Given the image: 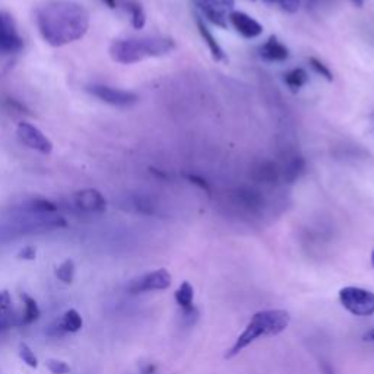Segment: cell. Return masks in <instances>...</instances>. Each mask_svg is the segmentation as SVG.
Returning a JSON list of instances; mask_svg holds the SVG:
<instances>
[{"instance_id": "cell-28", "label": "cell", "mask_w": 374, "mask_h": 374, "mask_svg": "<svg viewBox=\"0 0 374 374\" xmlns=\"http://www.w3.org/2000/svg\"><path fill=\"white\" fill-rule=\"evenodd\" d=\"M17 257L20 260H25V262H33V260H36V257H37V247L31 246V244L24 246L21 248V250L18 252Z\"/></svg>"}, {"instance_id": "cell-13", "label": "cell", "mask_w": 374, "mask_h": 374, "mask_svg": "<svg viewBox=\"0 0 374 374\" xmlns=\"http://www.w3.org/2000/svg\"><path fill=\"white\" fill-rule=\"evenodd\" d=\"M260 56L268 61H284L290 57V52L283 43H279L278 38L272 36L267 43L262 45Z\"/></svg>"}, {"instance_id": "cell-2", "label": "cell", "mask_w": 374, "mask_h": 374, "mask_svg": "<svg viewBox=\"0 0 374 374\" xmlns=\"http://www.w3.org/2000/svg\"><path fill=\"white\" fill-rule=\"evenodd\" d=\"M291 323L290 311L283 308H269V310H260L252 316L246 324L244 331L234 341L230 350L225 352V360L237 357L244 348L252 345L253 342L259 341L260 338H269L276 336L287 331V327Z\"/></svg>"}, {"instance_id": "cell-27", "label": "cell", "mask_w": 374, "mask_h": 374, "mask_svg": "<svg viewBox=\"0 0 374 374\" xmlns=\"http://www.w3.org/2000/svg\"><path fill=\"white\" fill-rule=\"evenodd\" d=\"M257 173H259V179L260 180H264L267 183L269 181H274L276 180V168L271 164H263L259 170H257Z\"/></svg>"}, {"instance_id": "cell-9", "label": "cell", "mask_w": 374, "mask_h": 374, "mask_svg": "<svg viewBox=\"0 0 374 374\" xmlns=\"http://www.w3.org/2000/svg\"><path fill=\"white\" fill-rule=\"evenodd\" d=\"M87 89L92 94L94 97H97L103 103L116 105V107H129V105H133L139 100V97L135 92L123 91V89L112 88L107 85H91Z\"/></svg>"}, {"instance_id": "cell-31", "label": "cell", "mask_w": 374, "mask_h": 374, "mask_svg": "<svg viewBox=\"0 0 374 374\" xmlns=\"http://www.w3.org/2000/svg\"><path fill=\"white\" fill-rule=\"evenodd\" d=\"M320 368H322V374H335V370H334V367L329 364V363H322V366H320Z\"/></svg>"}, {"instance_id": "cell-17", "label": "cell", "mask_w": 374, "mask_h": 374, "mask_svg": "<svg viewBox=\"0 0 374 374\" xmlns=\"http://www.w3.org/2000/svg\"><path fill=\"white\" fill-rule=\"evenodd\" d=\"M24 209H25L28 214L52 215V214H56L59 208H57V205L54 204V202H52V200H49V199L36 197V199H31L29 202H27V204L24 205Z\"/></svg>"}, {"instance_id": "cell-20", "label": "cell", "mask_w": 374, "mask_h": 374, "mask_svg": "<svg viewBox=\"0 0 374 374\" xmlns=\"http://www.w3.org/2000/svg\"><path fill=\"white\" fill-rule=\"evenodd\" d=\"M75 274H76V267H75V262L72 259H66L65 262H61L54 271L56 278L60 280V283H63L65 285L73 284Z\"/></svg>"}, {"instance_id": "cell-7", "label": "cell", "mask_w": 374, "mask_h": 374, "mask_svg": "<svg viewBox=\"0 0 374 374\" xmlns=\"http://www.w3.org/2000/svg\"><path fill=\"white\" fill-rule=\"evenodd\" d=\"M204 17L216 27L227 28L228 15L232 12L234 0H192Z\"/></svg>"}, {"instance_id": "cell-16", "label": "cell", "mask_w": 374, "mask_h": 374, "mask_svg": "<svg viewBox=\"0 0 374 374\" xmlns=\"http://www.w3.org/2000/svg\"><path fill=\"white\" fill-rule=\"evenodd\" d=\"M61 331L65 334H76L82 329L84 319L80 311L76 308H69L65 311V315L59 319Z\"/></svg>"}, {"instance_id": "cell-10", "label": "cell", "mask_w": 374, "mask_h": 374, "mask_svg": "<svg viewBox=\"0 0 374 374\" xmlns=\"http://www.w3.org/2000/svg\"><path fill=\"white\" fill-rule=\"evenodd\" d=\"M73 205L84 214H104L107 200L97 189H82L72 196Z\"/></svg>"}, {"instance_id": "cell-33", "label": "cell", "mask_w": 374, "mask_h": 374, "mask_svg": "<svg viewBox=\"0 0 374 374\" xmlns=\"http://www.w3.org/2000/svg\"><path fill=\"white\" fill-rule=\"evenodd\" d=\"M363 341L364 342H374V327L370 331H367L364 335H363Z\"/></svg>"}, {"instance_id": "cell-30", "label": "cell", "mask_w": 374, "mask_h": 374, "mask_svg": "<svg viewBox=\"0 0 374 374\" xmlns=\"http://www.w3.org/2000/svg\"><path fill=\"white\" fill-rule=\"evenodd\" d=\"M187 177H189V180H192V183L197 184V186L202 187V189H204V190L209 192V186H208V183H207L204 179H200V177H197V176H187Z\"/></svg>"}, {"instance_id": "cell-34", "label": "cell", "mask_w": 374, "mask_h": 374, "mask_svg": "<svg viewBox=\"0 0 374 374\" xmlns=\"http://www.w3.org/2000/svg\"><path fill=\"white\" fill-rule=\"evenodd\" d=\"M10 327H12V324H9V323H6V322L0 320V335H2L5 331L10 329Z\"/></svg>"}, {"instance_id": "cell-22", "label": "cell", "mask_w": 374, "mask_h": 374, "mask_svg": "<svg viewBox=\"0 0 374 374\" xmlns=\"http://www.w3.org/2000/svg\"><path fill=\"white\" fill-rule=\"evenodd\" d=\"M18 354H20V358L21 361L28 366L29 368H38V358L36 355V352L33 351V348H31L28 344H25V342H21L20 347H18Z\"/></svg>"}, {"instance_id": "cell-25", "label": "cell", "mask_w": 374, "mask_h": 374, "mask_svg": "<svg viewBox=\"0 0 374 374\" xmlns=\"http://www.w3.org/2000/svg\"><path fill=\"white\" fill-rule=\"evenodd\" d=\"M45 367L52 374H69L72 370L66 361L59 360V358H49L45 361Z\"/></svg>"}, {"instance_id": "cell-26", "label": "cell", "mask_w": 374, "mask_h": 374, "mask_svg": "<svg viewBox=\"0 0 374 374\" xmlns=\"http://www.w3.org/2000/svg\"><path fill=\"white\" fill-rule=\"evenodd\" d=\"M308 63H310L311 68H313V70H315L317 75L323 76L324 80H327L329 82L334 81V75H332V72L329 70V68H327L326 65H323L319 59H316V57H310V59H308Z\"/></svg>"}, {"instance_id": "cell-4", "label": "cell", "mask_w": 374, "mask_h": 374, "mask_svg": "<svg viewBox=\"0 0 374 374\" xmlns=\"http://www.w3.org/2000/svg\"><path fill=\"white\" fill-rule=\"evenodd\" d=\"M339 303L357 317L374 315V292L360 287H345L339 291Z\"/></svg>"}, {"instance_id": "cell-23", "label": "cell", "mask_w": 374, "mask_h": 374, "mask_svg": "<svg viewBox=\"0 0 374 374\" xmlns=\"http://www.w3.org/2000/svg\"><path fill=\"white\" fill-rule=\"evenodd\" d=\"M128 10L130 12L133 28H136V29H142V28L145 27V24H147V15H145L144 8L140 6L139 3L130 2V3L128 5Z\"/></svg>"}, {"instance_id": "cell-29", "label": "cell", "mask_w": 374, "mask_h": 374, "mask_svg": "<svg viewBox=\"0 0 374 374\" xmlns=\"http://www.w3.org/2000/svg\"><path fill=\"white\" fill-rule=\"evenodd\" d=\"M276 3L280 6V9L288 13L297 12L300 8V0H276Z\"/></svg>"}, {"instance_id": "cell-1", "label": "cell", "mask_w": 374, "mask_h": 374, "mask_svg": "<svg viewBox=\"0 0 374 374\" xmlns=\"http://www.w3.org/2000/svg\"><path fill=\"white\" fill-rule=\"evenodd\" d=\"M36 21L47 44L63 47L85 37L89 12L75 0H44L36 10Z\"/></svg>"}, {"instance_id": "cell-32", "label": "cell", "mask_w": 374, "mask_h": 374, "mask_svg": "<svg viewBox=\"0 0 374 374\" xmlns=\"http://www.w3.org/2000/svg\"><path fill=\"white\" fill-rule=\"evenodd\" d=\"M155 371H157V367H155L154 364H148L142 368V371H140V374H155Z\"/></svg>"}, {"instance_id": "cell-11", "label": "cell", "mask_w": 374, "mask_h": 374, "mask_svg": "<svg viewBox=\"0 0 374 374\" xmlns=\"http://www.w3.org/2000/svg\"><path fill=\"white\" fill-rule=\"evenodd\" d=\"M193 299H195V290L189 280H184L174 292V300L177 306L181 308L183 319L187 326H193L199 319V310L196 308Z\"/></svg>"}, {"instance_id": "cell-37", "label": "cell", "mask_w": 374, "mask_h": 374, "mask_svg": "<svg viewBox=\"0 0 374 374\" xmlns=\"http://www.w3.org/2000/svg\"><path fill=\"white\" fill-rule=\"evenodd\" d=\"M370 262H371V268H374V248H373V252H371V257H370Z\"/></svg>"}, {"instance_id": "cell-19", "label": "cell", "mask_w": 374, "mask_h": 374, "mask_svg": "<svg viewBox=\"0 0 374 374\" xmlns=\"http://www.w3.org/2000/svg\"><path fill=\"white\" fill-rule=\"evenodd\" d=\"M0 320L6 322L9 324H18L15 322L13 316V307H12V297L10 292L6 288L0 290Z\"/></svg>"}, {"instance_id": "cell-6", "label": "cell", "mask_w": 374, "mask_h": 374, "mask_svg": "<svg viewBox=\"0 0 374 374\" xmlns=\"http://www.w3.org/2000/svg\"><path fill=\"white\" fill-rule=\"evenodd\" d=\"M171 280H173V276L167 269H155L132 279L128 285V291L133 295L152 291H165L171 287Z\"/></svg>"}, {"instance_id": "cell-15", "label": "cell", "mask_w": 374, "mask_h": 374, "mask_svg": "<svg viewBox=\"0 0 374 374\" xmlns=\"http://www.w3.org/2000/svg\"><path fill=\"white\" fill-rule=\"evenodd\" d=\"M21 299L24 301V311H22V316L18 324L29 326L36 323L41 316V310L38 307V303L36 301V299L31 297V295H28L27 292H21Z\"/></svg>"}, {"instance_id": "cell-35", "label": "cell", "mask_w": 374, "mask_h": 374, "mask_svg": "<svg viewBox=\"0 0 374 374\" xmlns=\"http://www.w3.org/2000/svg\"><path fill=\"white\" fill-rule=\"evenodd\" d=\"M103 2L108 6V8H110V9H114L116 8V0H103Z\"/></svg>"}, {"instance_id": "cell-8", "label": "cell", "mask_w": 374, "mask_h": 374, "mask_svg": "<svg viewBox=\"0 0 374 374\" xmlns=\"http://www.w3.org/2000/svg\"><path fill=\"white\" fill-rule=\"evenodd\" d=\"M17 135L25 147L34 149L37 152L49 155L53 151L52 140L47 137L37 126H34V124H31L28 121H22L18 124Z\"/></svg>"}, {"instance_id": "cell-3", "label": "cell", "mask_w": 374, "mask_h": 374, "mask_svg": "<svg viewBox=\"0 0 374 374\" xmlns=\"http://www.w3.org/2000/svg\"><path fill=\"white\" fill-rule=\"evenodd\" d=\"M174 41L164 37H142L116 40L110 45V56L121 65L139 63L148 57H158L174 50Z\"/></svg>"}, {"instance_id": "cell-21", "label": "cell", "mask_w": 374, "mask_h": 374, "mask_svg": "<svg viewBox=\"0 0 374 374\" xmlns=\"http://www.w3.org/2000/svg\"><path fill=\"white\" fill-rule=\"evenodd\" d=\"M308 80V75L304 69L301 68H297V69H292L290 70L288 73H285V77H284V81L285 84L288 85V88L292 91V92H297L299 89H301L306 82Z\"/></svg>"}, {"instance_id": "cell-5", "label": "cell", "mask_w": 374, "mask_h": 374, "mask_svg": "<svg viewBox=\"0 0 374 374\" xmlns=\"http://www.w3.org/2000/svg\"><path fill=\"white\" fill-rule=\"evenodd\" d=\"M24 49L18 25L9 12L0 10V56L20 53Z\"/></svg>"}, {"instance_id": "cell-14", "label": "cell", "mask_w": 374, "mask_h": 374, "mask_svg": "<svg viewBox=\"0 0 374 374\" xmlns=\"http://www.w3.org/2000/svg\"><path fill=\"white\" fill-rule=\"evenodd\" d=\"M196 25H197V29H199V34H200L202 38H204V41L207 43V45H208V49H209L214 60H216V61L224 60L225 59V53L223 50V47L220 44H218L216 38L212 36L209 28L205 25V21L197 17L196 18Z\"/></svg>"}, {"instance_id": "cell-18", "label": "cell", "mask_w": 374, "mask_h": 374, "mask_svg": "<svg viewBox=\"0 0 374 374\" xmlns=\"http://www.w3.org/2000/svg\"><path fill=\"white\" fill-rule=\"evenodd\" d=\"M237 199L240 205L248 212H257L264 204L262 195L255 190H240L237 193Z\"/></svg>"}, {"instance_id": "cell-36", "label": "cell", "mask_w": 374, "mask_h": 374, "mask_svg": "<svg viewBox=\"0 0 374 374\" xmlns=\"http://www.w3.org/2000/svg\"><path fill=\"white\" fill-rule=\"evenodd\" d=\"M352 3H354L355 6H358V8H361V6L364 5V0H352Z\"/></svg>"}, {"instance_id": "cell-24", "label": "cell", "mask_w": 374, "mask_h": 374, "mask_svg": "<svg viewBox=\"0 0 374 374\" xmlns=\"http://www.w3.org/2000/svg\"><path fill=\"white\" fill-rule=\"evenodd\" d=\"M304 167L306 165H304L303 158L297 157L295 160H292L285 170V179L288 180V183H294L295 180L300 179V176L303 174V171H304Z\"/></svg>"}, {"instance_id": "cell-12", "label": "cell", "mask_w": 374, "mask_h": 374, "mask_svg": "<svg viewBox=\"0 0 374 374\" xmlns=\"http://www.w3.org/2000/svg\"><path fill=\"white\" fill-rule=\"evenodd\" d=\"M228 20L244 38H256L263 33V27L244 12L232 10L228 15Z\"/></svg>"}]
</instances>
